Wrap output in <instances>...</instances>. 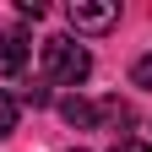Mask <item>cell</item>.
<instances>
[{"instance_id":"cell-1","label":"cell","mask_w":152,"mask_h":152,"mask_svg":"<svg viewBox=\"0 0 152 152\" xmlns=\"http://www.w3.org/2000/svg\"><path fill=\"white\" fill-rule=\"evenodd\" d=\"M44 76L60 82V87H82L92 76V54L82 44H71V38H49L44 44Z\"/></svg>"},{"instance_id":"cell-2","label":"cell","mask_w":152,"mask_h":152,"mask_svg":"<svg viewBox=\"0 0 152 152\" xmlns=\"http://www.w3.org/2000/svg\"><path fill=\"white\" fill-rule=\"evenodd\" d=\"M65 16H71L76 33H109L114 22H120V6H114V0H71Z\"/></svg>"},{"instance_id":"cell-3","label":"cell","mask_w":152,"mask_h":152,"mask_svg":"<svg viewBox=\"0 0 152 152\" xmlns=\"http://www.w3.org/2000/svg\"><path fill=\"white\" fill-rule=\"evenodd\" d=\"M27 65V38L22 33H0V76H16Z\"/></svg>"},{"instance_id":"cell-4","label":"cell","mask_w":152,"mask_h":152,"mask_svg":"<svg viewBox=\"0 0 152 152\" xmlns=\"http://www.w3.org/2000/svg\"><path fill=\"white\" fill-rule=\"evenodd\" d=\"M60 114H65V125H76V130H92V125H98V103H87L82 92H71V98L60 103Z\"/></svg>"},{"instance_id":"cell-5","label":"cell","mask_w":152,"mask_h":152,"mask_svg":"<svg viewBox=\"0 0 152 152\" xmlns=\"http://www.w3.org/2000/svg\"><path fill=\"white\" fill-rule=\"evenodd\" d=\"M136 114H130V103H120V98H103L98 103V125H114V130H125Z\"/></svg>"},{"instance_id":"cell-6","label":"cell","mask_w":152,"mask_h":152,"mask_svg":"<svg viewBox=\"0 0 152 152\" xmlns=\"http://www.w3.org/2000/svg\"><path fill=\"white\" fill-rule=\"evenodd\" d=\"M16 114H22V98L0 92V136H11V130H16Z\"/></svg>"},{"instance_id":"cell-7","label":"cell","mask_w":152,"mask_h":152,"mask_svg":"<svg viewBox=\"0 0 152 152\" xmlns=\"http://www.w3.org/2000/svg\"><path fill=\"white\" fill-rule=\"evenodd\" d=\"M130 82H136V87H147V92H152V54H141V60L130 65Z\"/></svg>"},{"instance_id":"cell-8","label":"cell","mask_w":152,"mask_h":152,"mask_svg":"<svg viewBox=\"0 0 152 152\" xmlns=\"http://www.w3.org/2000/svg\"><path fill=\"white\" fill-rule=\"evenodd\" d=\"M16 11H22V16H33V22H38V16H44L49 6H44V0H16Z\"/></svg>"},{"instance_id":"cell-9","label":"cell","mask_w":152,"mask_h":152,"mask_svg":"<svg viewBox=\"0 0 152 152\" xmlns=\"http://www.w3.org/2000/svg\"><path fill=\"white\" fill-rule=\"evenodd\" d=\"M22 103H33V109H44V103H49V87H27V92H22Z\"/></svg>"},{"instance_id":"cell-10","label":"cell","mask_w":152,"mask_h":152,"mask_svg":"<svg viewBox=\"0 0 152 152\" xmlns=\"http://www.w3.org/2000/svg\"><path fill=\"white\" fill-rule=\"evenodd\" d=\"M114 152H152L147 141H114Z\"/></svg>"}]
</instances>
